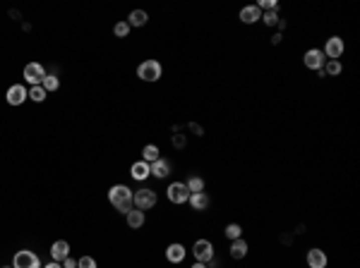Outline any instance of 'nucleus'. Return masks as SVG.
Here are the masks:
<instances>
[{
	"instance_id": "f257e3e1",
	"label": "nucleus",
	"mask_w": 360,
	"mask_h": 268,
	"mask_svg": "<svg viewBox=\"0 0 360 268\" xmlns=\"http://www.w3.org/2000/svg\"><path fill=\"white\" fill-rule=\"evenodd\" d=\"M132 196H135V192H132L128 184H115V187L108 189L110 206H113L115 211H120V213H128L132 208Z\"/></svg>"
},
{
	"instance_id": "f03ea898",
	"label": "nucleus",
	"mask_w": 360,
	"mask_h": 268,
	"mask_svg": "<svg viewBox=\"0 0 360 268\" xmlns=\"http://www.w3.org/2000/svg\"><path fill=\"white\" fill-rule=\"evenodd\" d=\"M161 72H164V67L159 60H144L140 67H137V77L142 79V82H159L161 79Z\"/></svg>"
},
{
	"instance_id": "7ed1b4c3",
	"label": "nucleus",
	"mask_w": 360,
	"mask_h": 268,
	"mask_svg": "<svg viewBox=\"0 0 360 268\" xmlns=\"http://www.w3.org/2000/svg\"><path fill=\"white\" fill-rule=\"evenodd\" d=\"M12 268H41V258L32 249H20L12 258Z\"/></svg>"
},
{
	"instance_id": "20e7f679",
	"label": "nucleus",
	"mask_w": 360,
	"mask_h": 268,
	"mask_svg": "<svg viewBox=\"0 0 360 268\" xmlns=\"http://www.w3.org/2000/svg\"><path fill=\"white\" fill-rule=\"evenodd\" d=\"M132 206L140 208V211H149L156 206V192L154 189H137L132 196Z\"/></svg>"
},
{
	"instance_id": "39448f33",
	"label": "nucleus",
	"mask_w": 360,
	"mask_h": 268,
	"mask_svg": "<svg viewBox=\"0 0 360 268\" xmlns=\"http://www.w3.org/2000/svg\"><path fill=\"white\" fill-rule=\"evenodd\" d=\"M343 51H346V43H343L341 36H331V39H327L324 48H322L324 58H329V60H338V58L343 55Z\"/></svg>"
},
{
	"instance_id": "423d86ee",
	"label": "nucleus",
	"mask_w": 360,
	"mask_h": 268,
	"mask_svg": "<svg viewBox=\"0 0 360 268\" xmlns=\"http://www.w3.org/2000/svg\"><path fill=\"white\" fill-rule=\"evenodd\" d=\"M166 196H168V201H171V204H187L190 192H187L185 182H173V184H168Z\"/></svg>"
},
{
	"instance_id": "0eeeda50",
	"label": "nucleus",
	"mask_w": 360,
	"mask_h": 268,
	"mask_svg": "<svg viewBox=\"0 0 360 268\" xmlns=\"http://www.w3.org/2000/svg\"><path fill=\"white\" fill-rule=\"evenodd\" d=\"M192 254H195V258L199 263H209L214 258V244L209 239H197L195 247H192Z\"/></svg>"
},
{
	"instance_id": "6e6552de",
	"label": "nucleus",
	"mask_w": 360,
	"mask_h": 268,
	"mask_svg": "<svg viewBox=\"0 0 360 268\" xmlns=\"http://www.w3.org/2000/svg\"><path fill=\"white\" fill-rule=\"evenodd\" d=\"M46 75H48V72H46V67L41 63H29L27 67H24V79L34 86H41Z\"/></svg>"
},
{
	"instance_id": "1a4fd4ad",
	"label": "nucleus",
	"mask_w": 360,
	"mask_h": 268,
	"mask_svg": "<svg viewBox=\"0 0 360 268\" xmlns=\"http://www.w3.org/2000/svg\"><path fill=\"white\" fill-rule=\"evenodd\" d=\"M303 63H305L307 70H324V63H327V58H324V53H322V48H310L305 53V58H303Z\"/></svg>"
},
{
	"instance_id": "9d476101",
	"label": "nucleus",
	"mask_w": 360,
	"mask_h": 268,
	"mask_svg": "<svg viewBox=\"0 0 360 268\" xmlns=\"http://www.w3.org/2000/svg\"><path fill=\"white\" fill-rule=\"evenodd\" d=\"M305 258H307V266L310 268H327V263H329L327 251H324V249H319V247L310 249Z\"/></svg>"
},
{
	"instance_id": "9b49d317",
	"label": "nucleus",
	"mask_w": 360,
	"mask_h": 268,
	"mask_svg": "<svg viewBox=\"0 0 360 268\" xmlns=\"http://www.w3.org/2000/svg\"><path fill=\"white\" fill-rule=\"evenodd\" d=\"M5 98H8V103H10V106H22L24 101L29 98V91H27L22 84H12L10 89H8V96Z\"/></svg>"
},
{
	"instance_id": "f8f14e48",
	"label": "nucleus",
	"mask_w": 360,
	"mask_h": 268,
	"mask_svg": "<svg viewBox=\"0 0 360 268\" xmlns=\"http://www.w3.org/2000/svg\"><path fill=\"white\" fill-rule=\"evenodd\" d=\"M51 256H53V261L63 263V261L70 256V244H67L65 239H58V242H53V244H51Z\"/></svg>"
},
{
	"instance_id": "ddd939ff",
	"label": "nucleus",
	"mask_w": 360,
	"mask_h": 268,
	"mask_svg": "<svg viewBox=\"0 0 360 268\" xmlns=\"http://www.w3.org/2000/svg\"><path fill=\"white\" fill-rule=\"evenodd\" d=\"M185 254L187 249L180 244V242H173V244H168L166 249V258L171 261V263H180V261H185Z\"/></svg>"
},
{
	"instance_id": "4468645a",
	"label": "nucleus",
	"mask_w": 360,
	"mask_h": 268,
	"mask_svg": "<svg viewBox=\"0 0 360 268\" xmlns=\"http://www.w3.org/2000/svg\"><path fill=\"white\" fill-rule=\"evenodd\" d=\"M260 20H262V10L257 5H248V8L240 10V22L243 24H255V22H260Z\"/></svg>"
},
{
	"instance_id": "2eb2a0df",
	"label": "nucleus",
	"mask_w": 360,
	"mask_h": 268,
	"mask_svg": "<svg viewBox=\"0 0 360 268\" xmlns=\"http://www.w3.org/2000/svg\"><path fill=\"white\" fill-rule=\"evenodd\" d=\"M187 204L192 206L195 211H204V208H209V194L207 192H195V194H190V199H187Z\"/></svg>"
},
{
	"instance_id": "dca6fc26",
	"label": "nucleus",
	"mask_w": 360,
	"mask_h": 268,
	"mask_svg": "<svg viewBox=\"0 0 360 268\" xmlns=\"http://www.w3.org/2000/svg\"><path fill=\"white\" fill-rule=\"evenodd\" d=\"M248 251H250V247H248V242L240 237V239H233L230 242V258H235V261H240V258L248 256Z\"/></svg>"
},
{
	"instance_id": "f3484780",
	"label": "nucleus",
	"mask_w": 360,
	"mask_h": 268,
	"mask_svg": "<svg viewBox=\"0 0 360 268\" xmlns=\"http://www.w3.org/2000/svg\"><path fill=\"white\" fill-rule=\"evenodd\" d=\"M130 175L135 177V180H147L149 175H152V165L149 163H144V161H137V163H132V168H130Z\"/></svg>"
},
{
	"instance_id": "a211bd4d",
	"label": "nucleus",
	"mask_w": 360,
	"mask_h": 268,
	"mask_svg": "<svg viewBox=\"0 0 360 268\" xmlns=\"http://www.w3.org/2000/svg\"><path fill=\"white\" fill-rule=\"evenodd\" d=\"M152 175H154V177H159V180L168 177V175H171V161L159 158L156 163H152Z\"/></svg>"
},
{
	"instance_id": "6ab92c4d",
	"label": "nucleus",
	"mask_w": 360,
	"mask_h": 268,
	"mask_svg": "<svg viewBox=\"0 0 360 268\" xmlns=\"http://www.w3.org/2000/svg\"><path fill=\"white\" fill-rule=\"evenodd\" d=\"M125 218H128V225H130L132 230H137V227H142V225H144V211L135 208V206H132L130 211L125 213Z\"/></svg>"
},
{
	"instance_id": "aec40b11",
	"label": "nucleus",
	"mask_w": 360,
	"mask_h": 268,
	"mask_svg": "<svg viewBox=\"0 0 360 268\" xmlns=\"http://www.w3.org/2000/svg\"><path fill=\"white\" fill-rule=\"evenodd\" d=\"M159 158H161V151H159V146H154V144H147V146L142 149V161H144V163H149V165H152V163H156Z\"/></svg>"
},
{
	"instance_id": "412c9836",
	"label": "nucleus",
	"mask_w": 360,
	"mask_h": 268,
	"mask_svg": "<svg viewBox=\"0 0 360 268\" xmlns=\"http://www.w3.org/2000/svg\"><path fill=\"white\" fill-rule=\"evenodd\" d=\"M147 20H149V15L144 10H132L130 15H128V24H130V27H144Z\"/></svg>"
},
{
	"instance_id": "4be33fe9",
	"label": "nucleus",
	"mask_w": 360,
	"mask_h": 268,
	"mask_svg": "<svg viewBox=\"0 0 360 268\" xmlns=\"http://www.w3.org/2000/svg\"><path fill=\"white\" fill-rule=\"evenodd\" d=\"M41 86H44L46 94H48V91H58V89H60V79H58V75H46Z\"/></svg>"
},
{
	"instance_id": "5701e85b",
	"label": "nucleus",
	"mask_w": 360,
	"mask_h": 268,
	"mask_svg": "<svg viewBox=\"0 0 360 268\" xmlns=\"http://www.w3.org/2000/svg\"><path fill=\"white\" fill-rule=\"evenodd\" d=\"M185 187H187V192L190 194H195V192H204V180H202V177H190V180H187L185 182Z\"/></svg>"
},
{
	"instance_id": "b1692460",
	"label": "nucleus",
	"mask_w": 360,
	"mask_h": 268,
	"mask_svg": "<svg viewBox=\"0 0 360 268\" xmlns=\"http://www.w3.org/2000/svg\"><path fill=\"white\" fill-rule=\"evenodd\" d=\"M324 75H329V77H336V75H341V70H343V65H341V60H327L324 63Z\"/></svg>"
},
{
	"instance_id": "393cba45",
	"label": "nucleus",
	"mask_w": 360,
	"mask_h": 268,
	"mask_svg": "<svg viewBox=\"0 0 360 268\" xmlns=\"http://www.w3.org/2000/svg\"><path fill=\"white\" fill-rule=\"evenodd\" d=\"M240 235H243V227H240L238 223H228V225H226V237H228L230 242H233V239H240Z\"/></svg>"
},
{
	"instance_id": "a878e982",
	"label": "nucleus",
	"mask_w": 360,
	"mask_h": 268,
	"mask_svg": "<svg viewBox=\"0 0 360 268\" xmlns=\"http://www.w3.org/2000/svg\"><path fill=\"white\" fill-rule=\"evenodd\" d=\"M262 22L267 24V27H276V24L281 22V17H279V12H276V10H272V12H264Z\"/></svg>"
},
{
	"instance_id": "bb28decb",
	"label": "nucleus",
	"mask_w": 360,
	"mask_h": 268,
	"mask_svg": "<svg viewBox=\"0 0 360 268\" xmlns=\"http://www.w3.org/2000/svg\"><path fill=\"white\" fill-rule=\"evenodd\" d=\"M29 98H32V101H36V103H44V101H46L44 86H32V91H29Z\"/></svg>"
},
{
	"instance_id": "cd10ccee",
	"label": "nucleus",
	"mask_w": 360,
	"mask_h": 268,
	"mask_svg": "<svg viewBox=\"0 0 360 268\" xmlns=\"http://www.w3.org/2000/svg\"><path fill=\"white\" fill-rule=\"evenodd\" d=\"M113 34H115L118 39H125V36L130 34V24H128V22H118V24L113 27Z\"/></svg>"
},
{
	"instance_id": "c85d7f7f",
	"label": "nucleus",
	"mask_w": 360,
	"mask_h": 268,
	"mask_svg": "<svg viewBox=\"0 0 360 268\" xmlns=\"http://www.w3.org/2000/svg\"><path fill=\"white\" fill-rule=\"evenodd\" d=\"M77 268H96V258L94 256H82L77 261Z\"/></svg>"
},
{
	"instance_id": "c756f323",
	"label": "nucleus",
	"mask_w": 360,
	"mask_h": 268,
	"mask_svg": "<svg viewBox=\"0 0 360 268\" xmlns=\"http://www.w3.org/2000/svg\"><path fill=\"white\" fill-rule=\"evenodd\" d=\"M260 10H267V12H272V10H279V3L276 0H260V5H257Z\"/></svg>"
},
{
	"instance_id": "7c9ffc66",
	"label": "nucleus",
	"mask_w": 360,
	"mask_h": 268,
	"mask_svg": "<svg viewBox=\"0 0 360 268\" xmlns=\"http://www.w3.org/2000/svg\"><path fill=\"white\" fill-rule=\"evenodd\" d=\"M173 146H175V149H183V146H185V134H175V137H173Z\"/></svg>"
},
{
	"instance_id": "2f4dec72",
	"label": "nucleus",
	"mask_w": 360,
	"mask_h": 268,
	"mask_svg": "<svg viewBox=\"0 0 360 268\" xmlns=\"http://www.w3.org/2000/svg\"><path fill=\"white\" fill-rule=\"evenodd\" d=\"M63 268H77V261L72 256H67L65 261H63Z\"/></svg>"
},
{
	"instance_id": "473e14b6",
	"label": "nucleus",
	"mask_w": 360,
	"mask_h": 268,
	"mask_svg": "<svg viewBox=\"0 0 360 268\" xmlns=\"http://www.w3.org/2000/svg\"><path fill=\"white\" fill-rule=\"evenodd\" d=\"M190 132H195L197 137H202V127L199 125H190Z\"/></svg>"
},
{
	"instance_id": "72a5a7b5",
	"label": "nucleus",
	"mask_w": 360,
	"mask_h": 268,
	"mask_svg": "<svg viewBox=\"0 0 360 268\" xmlns=\"http://www.w3.org/2000/svg\"><path fill=\"white\" fill-rule=\"evenodd\" d=\"M281 39H284L281 34H274V36H272V43H274V46H279V43H281Z\"/></svg>"
},
{
	"instance_id": "f704fd0d",
	"label": "nucleus",
	"mask_w": 360,
	"mask_h": 268,
	"mask_svg": "<svg viewBox=\"0 0 360 268\" xmlns=\"http://www.w3.org/2000/svg\"><path fill=\"white\" fill-rule=\"evenodd\" d=\"M41 268H63V263H58V261H51V263H46Z\"/></svg>"
},
{
	"instance_id": "c9c22d12",
	"label": "nucleus",
	"mask_w": 360,
	"mask_h": 268,
	"mask_svg": "<svg viewBox=\"0 0 360 268\" xmlns=\"http://www.w3.org/2000/svg\"><path fill=\"white\" fill-rule=\"evenodd\" d=\"M192 268H207V263H199V261H197V263H192Z\"/></svg>"
},
{
	"instance_id": "e433bc0d",
	"label": "nucleus",
	"mask_w": 360,
	"mask_h": 268,
	"mask_svg": "<svg viewBox=\"0 0 360 268\" xmlns=\"http://www.w3.org/2000/svg\"><path fill=\"white\" fill-rule=\"evenodd\" d=\"M3 268H12V266H3Z\"/></svg>"
}]
</instances>
